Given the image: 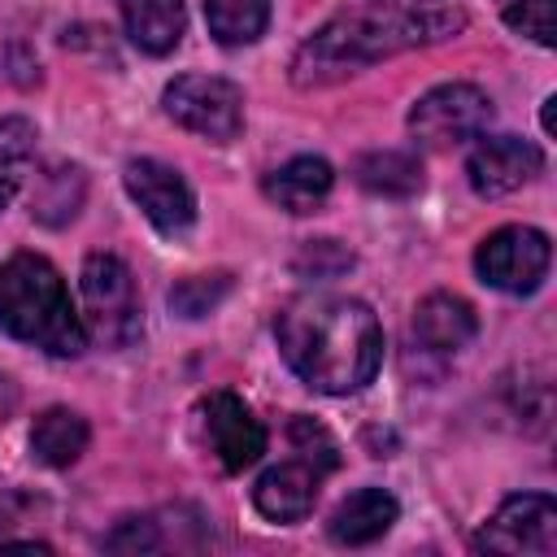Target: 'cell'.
Listing matches in <instances>:
<instances>
[{"label": "cell", "mask_w": 557, "mask_h": 557, "mask_svg": "<svg viewBox=\"0 0 557 557\" xmlns=\"http://www.w3.org/2000/svg\"><path fill=\"white\" fill-rule=\"evenodd\" d=\"M461 30H466V13L448 0H370L361 9L331 17L296 48L292 83L326 87L374 61H387L409 48L444 44Z\"/></svg>", "instance_id": "obj_1"}, {"label": "cell", "mask_w": 557, "mask_h": 557, "mask_svg": "<svg viewBox=\"0 0 557 557\" xmlns=\"http://www.w3.org/2000/svg\"><path fill=\"white\" fill-rule=\"evenodd\" d=\"M283 361L326 396L361 392L383 361V331L366 300L305 292L274 318Z\"/></svg>", "instance_id": "obj_2"}, {"label": "cell", "mask_w": 557, "mask_h": 557, "mask_svg": "<svg viewBox=\"0 0 557 557\" xmlns=\"http://www.w3.org/2000/svg\"><path fill=\"white\" fill-rule=\"evenodd\" d=\"M0 331L52 357H78L87 348L83 318L74 313L57 265L39 252L0 261Z\"/></svg>", "instance_id": "obj_3"}, {"label": "cell", "mask_w": 557, "mask_h": 557, "mask_svg": "<svg viewBox=\"0 0 557 557\" xmlns=\"http://www.w3.org/2000/svg\"><path fill=\"white\" fill-rule=\"evenodd\" d=\"M83 287V331L104 344V348H126L144 331V309H139V287L135 274L126 270L122 257L113 252H91L78 274Z\"/></svg>", "instance_id": "obj_4"}, {"label": "cell", "mask_w": 557, "mask_h": 557, "mask_svg": "<svg viewBox=\"0 0 557 557\" xmlns=\"http://www.w3.org/2000/svg\"><path fill=\"white\" fill-rule=\"evenodd\" d=\"M161 104L183 131H191L200 139H213V144H226L244 131V91L231 78H218V74L174 78L161 91Z\"/></svg>", "instance_id": "obj_5"}, {"label": "cell", "mask_w": 557, "mask_h": 557, "mask_svg": "<svg viewBox=\"0 0 557 557\" xmlns=\"http://www.w3.org/2000/svg\"><path fill=\"white\" fill-rule=\"evenodd\" d=\"M548 261H553V244L535 226H500L474 252L479 278L496 292H509V296L535 292L548 274Z\"/></svg>", "instance_id": "obj_6"}, {"label": "cell", "mask_w": 557, "mask_h": 557, "mask_svg": "<svg viewBox=\"0 0 557 557\" xmlns=\"http://www.w3.org/2000/svg\"><path fill=\"white\" fill-rule=\"evenodd\" d=\"M492 113L496 109H492L483 87H474V83H444V87H431L409 109V131L426 148H448V144L483 135Z\"/></svg>", "instance_id": "obj_7"}, {"label": "cell", "mask_w": 557, "mask_h": 557, "mask_svg": "<svg viewBox=\"0 0 557 557\" xmlns=\"http://www.w3.org/2000/svg\"><path fill=\"white\" fill-rule=\"evenodd\" d=\"M479 553L509 557H553L557 553V505L544 492H522L500 500V509L474 535Z\"/></svg>", "instance_id": "obj_8"}, {"label": "cell", "mask_w": 557, "mask_h": 557, "mask_svg": "<svg viewBox=\"0 0 557 557\" xmlns=\"http://www.w3.org/2000/svg\"><path fill=\"white\" fill-rule=\"evenodd\" d=\"M122 183H126L131 200L144 209V218L161 235L178 239V235H187L196 226V196H191L187 178L174 165L152 161V157H135V161H126Z\"/></svg>", "instance_id": "obj_9"}, {"label": "cell", "mask_w": 557, "mask_h": 557, "mask_svg": "<svg viewBox=\"0 0 557 557\" xmlns=\"http://www.w3.org/2000/svg\"><path fill=\"white\" fill-rule=\"evenodd\" d=\"M200 413H205V435H209L218 461L231 474H239V470H248V466L261 461V453H265V426H261V418L235 392L205 396Z\"/></svg>", "instance_id": "obj_10"}, {"label": "cell", "mask_w": 557, "mask_h": 557, "mask_svg": "<svg viewBox=\"0 0 557 557\" xmlns=\"http://www.w3.org/2000/svg\"><path fill=\"white\" fill-rule=\"evenodd\" d=\"M544 157L531 139H518V135H492L483 139L470 161H466V178L470 187L483 196V200H496V196H509L518 191L522 183H531L540 174Z\"/></svg>", "instance_id": "obj_11"}, {"label": "cell", "mask_w": 557, "mask_h": 557, "mask_svg": "<svg viewBox=\"0 0 557 557\" xmlns=\"http://www.w3.org/2000/svg\"><path fill=\"white\" fill-rule=\"evenodd\" d=\"M326 470H318L309 457H292V461H278L270 466L257 487H252V505L270 518V522H300L313 500H318V487H322Z\"/></svg>", "instance_id": "obj_12"}, {"label": "cell", "mask_w": 557, "mask_h": 557, "mask_svg": "<svg viewBox=\"0 0 557 557\" xmlns=\"http://www.w3.org/2000/svg\"><path fill=\"white\" fill-rule=\"evenodd\" d=\"M474 331H479L474 309L453 292H431L413 309V335L431 352H457V348H466L474 339Z\"/></svg>", "instance_id": "obj_13"}, {"label": "cell", "mask_w": 557, "mask_h": 557, "mask_svg": "<svg viewBox=\"0 0 557 557\" xmlns=\"http://www.w3.org/2000/svg\"><path fill=\"white\" fill-rule=\"evenodd\" d=\"M396 518H400V505H396L392 492H383V487H361V492H352V496H344V500L335 505L326 531H331L335 544H352V548H357V544H374L379 535H387Z\"/></svg>", "instance_id": "obj_14"}, {"label": "cell", "mask_w": 557, "mask_h": 557, "mask_svg": "<svg viewBox=\"0 0 557 557\" xmlns=\"http://www.w3.org/2000/svg\"><path fill=\"white\" fill-rule=\"evenodd\" d=\"M335 187V170L322 157H292L265 178V196L287 213H313Z\"/></svg>", "instance_id": "obj_15"}, {"label": "cell", "mask_w": 557, "mask_h": 557, "mask_svg": "<svg viewBox=\"0 0 557 557\" xmlns=\"http://www.w3.org/2000/svg\"><path fill=\"white\" fill-rule=\"evenodd\" d=\"M117 9H122V22L135 48L152 57H165L170 48H178L183 26H187L183 0H117Z\"/></svg>", "instance_id": "obj_16"}, {"label": "cell", "mask_w": 557, "mask_h": 557, "mask_svg": "<svg viewBox=\"0 0 557 557\" xmlns=\"http://www.w3.org/2000/svg\"><path fill=\"white\" fill-rule=\"evenodd\" d=\"M83 448H87V422H83V413L65 409V405H52V409H44L35 418V426H30V453L44 466H52V470L74 466L83 457Z\"/></svg>", "instance_id": "obj_17"}, {"label": "cell", "mask_w": 557, "mask_h": 557, "mask_svg": "<svg viewBox=\"0 0 557 557\" xmlns=\"http://www.w3.org/2000/svg\"><path fill=\"white\" fill-rule=\"evenodd\" d=\"M352 174L374 196H413L422 187V161L413 152H400V148L361 152L352 161Z\"/></svg>", "instance_id": "obj_18"}, {"label": "cell", "mask_w": 557, "mask_h": 557, "mask_svg": "<svg viewBox=\"0 0 557 557\" xmlns=\"http://www.w3.org/2000/svg\"><path fill=\"white\" fill-rule=\"evenodd\" d=\"M205 22L209 35L226 48L252 44L270 22V0H205Z\"/></svg>", "instance_id": "obj_19"}, {"label": "cell", "mask_w": 557, "mask_h": 557, "mask_svg": "<svg viewBox=\"0 0 557 557\" xmlns=\"http://www.w3.org/2000/svg\"><path fill=\"white\" fill-rule=\"evenodd\" d=\"M78 205H83V170L78 165H52L44 174L35 200H30V213L48 226H61L78 213Z\"/></svg>", "instance_id": "obj_20"}, {"label": "cell", "mask_w": 557, "mask_h": 557, "mask_svg": "<svg viewBox=\"0 0 557 557\" xmlns=\"http://www.w3.org/2000/svg\"><path fill=\"white\" fill-rule=\"evenodd\" d=\"M35 157V126L26 117H0V209L17 196Z\"/></svg>", "instance_id": "obj_21"}, {"label": "cell", "mask_w": 557, "mask_h": 557, "mask_svg": "<svg viewBox=\"0 0 557 557\" xmlns=\"http://www.w3.org/2000/svg\"><path fill=\"white\" fill-rule=\"evenodd\" d=\"M500 17L509 30L535 39L540 48L557 44V0H500Z\"/></svg>", "instance_id": "obj_22"}, {"label": "cell", "mask_w": 557, "mask_h": 557, "mask_svg": "<svg viewBox=\"0 0 557 557\" xmlns=\"http://www.w3.org/2000/svg\"><path fill=\"white\" fill-rule=\"evenodd\" d=\"M226 292H231V278H226V274H191V278H183V283L170 292V309L183 313V318H200V313H209Z\"/></svg>", "instance_id": "obj_23"}, {"label": "cell", "mask_w": 557, "mask_h": 557, "mask_svg": "<svg viewBox=\"0 0 557 557\" xmlns=\"http://www.w3.org/2000/svg\"><path fill=\"white\" fill-rule=\"evenodd\" d=\"M296 274H305V278H335V274H344L348 265H352V252L344 248V244H335V239H309L300 252H296Z\"/></svg>", "instance_id": "obj_24"}, {"label": "cell", "mask_w": 557, "mask_h": 557, "mask_svg": "<svg viewBox=\"0 0 557 557\" xmlns=\"http://www.w3.org/2000/svg\"><path fill=\"white\" fill-rule=\"evenodd\" d=\"M287 435H292V444H296V453L300 457H309L318 470H335L339 466V448H335V440L326 435V426L322 422H313V418H292V426H287Z\"/></svg>", "instance_id": "obj_25"}, {"label": "cell", "mask_w": 557, "mask_h": 557, "mask_svg": "<svg viewBox=\"0 0 557 557\" xmlns=\"http://www.w3.org/2000/svg\"><path fill=\"white\" fill-rule=\"evenodd\" d=\"M553 104H557V100L548 96V100H544V131H553Z\"/></svg>", "instance_id": "obj_26"}]
</instances>
